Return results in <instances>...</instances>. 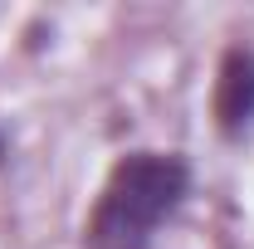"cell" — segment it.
I'll return each instance as SVG.
<instances>
[{"label": "cell", "mask_w": 254, "mask_h": 249, "mask_svg": "<svg viewBox=\"0 0 254 249\" xmlns=\"http://www.w3.org/2000/svg\"><path fill=\"white\" fill-rule=\"evenodd\" d=\"M190 190V166L176 152H127L93 205L88 245L93 249H147L161 220L181 210Z\"/></svg>", "instance_id": "cell-1"}, {"label": "cell", "mask_w": 254, "mask_h": 249, "mask_svg": "<svg viewBox=\"0 0 254 249\" xmlns=\"http://www.w3.org/2000/svg\"><path fill=\"white\" fill-rule=\"evenodd\" d=\"M215 118L230 137H240L254 123V49L235 44L220 59V78H215Z\"/></svg>", "instance_id": "cell-2"}, {"label": "cell", "mask_w": 254, "mask_h": 249, "mask_svg": "<svg viewBox=\"0 0 254 249\" xmlns=\"http://www.w3.org/2000/svg\"><path fill=\"white\" fill-rule=\"evenodd\" d=\"M0 156H5V137H0Z\"/></svg>", "instance_id": "cell-3"}]
</instances>
